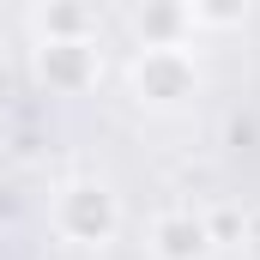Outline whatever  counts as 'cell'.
<instances>
[{
	"instance_id": "obj_4",
	"label": "cell",
	"mask_w": 260,
	"mask_h": 260,
	"mask_svg": "<svg viewBox=\"0 0 260 260\" xmlns=\"http://www.w3.org/2000/svg\"><path fill=\"white\" fill-rule=\"evenodd\" d=\"M151 260H206L212 254V224L194 212H157L151 218Z\"/></svg>"
},
{
	"instance_id": "obj_1",
	"label": "cell",
	"mask_w": 260,
	"mask_h": 260,
	"mask_svg": "<svg viewBox=\"0 0 260 260\" xmlns=\"http://www.w3.org/2000/svg\"><path fill=\"white\" fill-rule=\"evenodd\" d=\"M55 230H61L73 248H103V242H115V230H121V200L109 182H67L61 194H55Z\"/></svg>"
},
{
	"instance_id": "obj_2",
	"label": "cell",
	"mask_w": 260,
	"mask_h": 260,
	"mask_svg": "<svg viewBox=\"0 0 260 260\" xmlns=\"http://www.w3.org/2000/svg\"><path fill=\"white\" fill-rule=\"evenodd\" d=\"M200 91V67L194 55L176 43V49H139L133 55V97L151 103V109H182Z\"/></svg>"
},
{
	"instance_id": "obj_5",
	"label": "cell",
	"mask_w": 260,
	"mask_h": 260,
	"mask_svg": "<svg viewBox=\"0 0 260 260\" xmlns=\"http://www.w3.org/2000/svg\"><path fill=\"white\" fill-rule=\"evenodd\" d=\"M242 242H248V254L260 260V206L248 212V224H242Z\"/></svg>"
},
{
	"instance_id": "obj_3",
	"label": "cell",
	"mask_w": 260,
	"mask_h": 260,
	"mask_svg": "<svg viewBox=\"0 0 260 260\" xmlns=\"http://www.w3.org/2000/svg\"><path fill=\"white\" fill-rule=\"evenodd\" d=\"M97 73H103L97 43H37V79H43L49 91H61V97L91 91Z\"/></svg>"
}]
</instances>
